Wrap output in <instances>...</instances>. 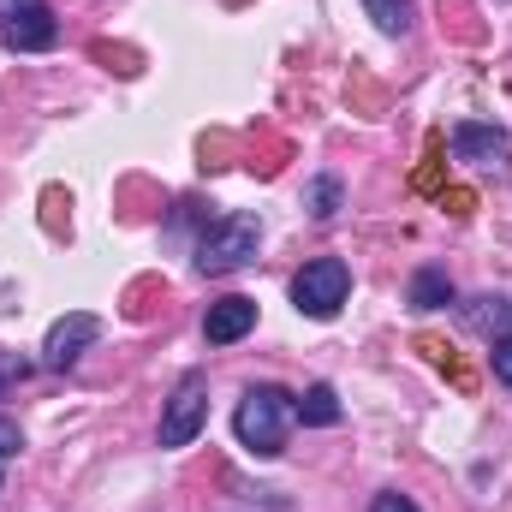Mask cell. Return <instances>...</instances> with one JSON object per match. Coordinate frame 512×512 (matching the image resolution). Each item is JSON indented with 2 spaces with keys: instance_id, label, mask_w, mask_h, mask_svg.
I'll return each instance as SVG.
<instances>
[{
  "instance_id": "cell-1",
  "label": "cell",
  "mask_w": 512,
  "mask_h": 512,
  "mask_svg": "<svg viewBox=\"0 0 512 512\" xmlns=\"http://www.w3.org/2000/svg\"><path fill=\"white\" fill-rule=\"evenodd\" d=\"M292 423H298V417H292V393L274 387V382L245 387V399H239V411H233V435H239V447L256 453V459H280Z\"/></svg>"
},
{
  "instance_id": "cell-2",
  "label": "cell",
  "mask_w": 512,
  "mask_h": 512,
  "mask_svg": "<svg viewBox=\"0 0 512 512\" xmlns=\"http://www.w3.org/2000/svg\"><path fill=\"white\" fill-rule=\"evenodd\" d=\"M262 245V221L256 215H215L203 233H197V251H191V268L197 274H233V268H245Z\"/></svg>"
},
{
  "instance_id": "cell-3",
  "label": "cell",
  "mask_w": 512,
  "mask_h": 512,
  "mask_svg": "<svg viewBox=\"0 0 512 512\" xmlns=\"http://www.w3.org/2000/svg\"><path fill=\"white\" fill-rule=\"evenodd\" d=\"M346 292H352V268H346L340 256H316V262H304V268L292 274V304H298V316H310V322L340 316Z\"/></svg>"
},
{
  "instance_id": "cell-4",
  "label": "cell",
  "mask_w": 512,
  "mask_h": 512,
  "mask_svg": "<svg viewBox=\"0 0 512 512\" xmlns=\"http://www.w3.org/2000/svg\"><path fill=\"white\" fill-rule=\"evenodd\" d=\"M203 417H209V376L185 370L173 382V393H167V405H161V447H191Z\"/></svg>"
},
{
  "instance_id": "cell-5",
  "label": "cell",
  "mask_w": 512,
  "mask_h": 512,
  "mask_svg": "<svg viewBox=\"0 0 512 512\" xmlns=\"http://www.w3.org/2000/svg\"><path fill=\"white\" fill-rule=\"evenodd\" d=\"M60 42V18L48 0H0V48L12 54H42Z\"/></svg>"
},
{
  "instance_id": "cell-6",
  "label": "cell",
  "mask_w": 512,
  "mask_h": 512,
  "mask_svg": "<svg viewBox=\"0 0 512 512\" xmlns=\"http://www.w3.org/2000/svg\"><path fill=\"white\" fill-rule=\"evenodd\" d=\"M96 340H102V316L96 310H66L42 340V370H72Z\"/></svg>"
},
{
  "instance_id": "cell-7",
  "label": "cell",
  "mask_w": 512,
  "mask_h": 512,
  "mask_svg": "<svg viewBox=\"0 0 512 512\" xmlns=\"http://www.w3.org/2000/svg\"><path fill=\"white\" fill-rule=\"evenodd\" d=\"M453 155L471 161V167H501L512 155V131L489 126V120H459L453 126Z\"/></svg>"
},
{
  "instance_id": "cell-8",
  "label": "cell",
  "mask_w": 512,
  "mask_h": 512,
  "mask_svg": "<svg viewBox=\"0 0 512 512\" xmlns=\"http://www.w3.org/2000/svg\"><path fill=\"white\" fill-rule=\"evenodd\" d=\"M256 328V298H215L209 304V316H203V340L209 346H233V340H245Z\"/></svg>"
},
{
  "instance_id": "cell-9",
  "label": "cell",
  "mask_w": 512,
  "mask_h": 512,
  "mask_svg": "<svg viewBox=\"0 0 512 512\" xmlns=\"http://www.w3.org/2000/svg\"><path fill=\"white\" fill-rule=\"evenodd\" d=\"M292 417H298L304 429H334V423L346 417V405H340L334 382H310L298 399H292Z\"/></svg>"
},
{
  "instance_id": "cell-10",
  "label": "cell",
  "mask_w": 512,
  "mask_h": 512,
  "mask_svg": "<svg viewBox=\"0 0 512 512\" xmlns=\"http://www.w3.org/2000/svg\"><path fill=\"white\" fill-rule=\"evenodd\" d=\"M453 298H459V292H453L447 268H417L411 286H405V304H411V310H447Z\"/></svg>"
},
{
  "instance_id": "cell-11",
  "label": "cell",
  "mask_w": 512,
  "mask_h": 512,
  "mask_svg": "<svg viewBox=\"0 0 512 512\" xmlns=\"http://www.w3.org/2000/svg\"><path fill=\"white\" fill-rule=\"evenodd\" d=\"M364 12L382 36H411V24H417V0H364Z\"/></svg>"
},
{
  "instance_id": "cell-12",
  "label": "cell",
  "mask_w": 512,
  "mask_h": 512,
  "mask_svg": "<svg viewBox=\"0 0 512 512\" xmlns=\"http://www.w3.org/2000/svg\"><path fill=\"white\" fill-rule=\"evenodd\" d=\"M340 203H346V185H340L334 173H316V179L304 185V209H310L316 221H334V215H340Z\"/></svg>"
},
{
  "instance_id": "cell-13",
  "label": "cell",
  "mask_w": 512,
  "mask_h": 512,
  "mask_svg": "<svg viewBox=\"0 0 512 512\" xmlns=\"http://www.w3.org/2000/svg\"><path fill=\"white\" fill-rule=\"evenodd\" d=\"M30 370H36V364H30L24 352L0 346V393H6V387H18V382H30Z\"/></svg>"
},
{
  "instance_id": "cell-14",
  "label": "cell",
  "mask_w": 512,
  "mask_h": 512,
  "mask_svg": "<svg viewBox=\"0 0 512 512\" xmlns=\"http://www.w3.org/2000/svg\"><path fill=\"white\" fill-rule=\"evenodd\" d=\"M489 364H495V382L512 387V334H501V340L489 346Z\"/></svg>"
},
{
  "instance_id": "cell-15",
  "label": "cell",
  "mask_w": 512,
  "mask_h": 512,
  "mask_svg": "<svg viewBox=\"0 0 512 512\" xmlns=\"http://www.w3.org/2000/svg\"><path fill=\"white\" fill-rule=\"evenodd\" d=\"M18 447H24V429H18L12 417H0V465H6V459H18Z\"/></svg>"
},
{
  "instance_id": "cell-16",
  "label": "cell",
  "mask_w": 512,
  "mask_h": 512,
  "mask_svg": "<svg viewBox=\"0 0 512 512\" xmlns=\"http://www.w3.org/2000/svg\"><path fill=\"white\" fill-rule=\"evenodd\" d=\"M370 512H417V501H411V495H399V489H382V495L370 501Z\"/></svg>"
},
{
  "instance_id": "cell-17",
  "label": "cell",
  "mask_w": 512,
  "mask_h": 512,
  "mask_svg": "<svg viewBox=\"0 0 512 512\" xmlns=\"http://www.w3.org/2000/svg\"><path fill=\"white\" fill-rule=\"evenodd\" d=\"M0 489H6V465H0Z\"/></svg>"
},
{
  "instance_id": "cell-18",
  "label": "cell",
  "mask_w": 512,
  "mask_h": 512,
  "mask_svg": "<svg viewBox=\"0 0 512 512\" xmlns=\"http://www.w3.org/2000/svg\"><path fill=\"white\" fill-rule=\"evenodd\" d=\"M507 334H512V316H507Z\"/></svg>"
}]
</instances>
